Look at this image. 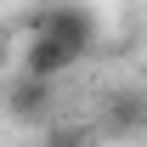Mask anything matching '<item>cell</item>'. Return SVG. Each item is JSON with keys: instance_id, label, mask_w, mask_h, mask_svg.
<instances>
[{"instance_id": "1", "label": "cell", "mask_w": 147, "mask_h": 147, "mask_svg": "<svg viewBox=\"0 0 147 147\" xmlns=\"http://www.w3.org/2000/svg\"><path fill=\"white\" fill-rule=\"evenodd\" d=\"M28 34H51L57 45H68V51L85 62L91 45H96V11L79 6V0H57V6H45V11L28 23Z\"/></svg>"}, {"instance_id": "2", "label": "cell", "mask_w": 147, "mask_h": 147, "mask_svg": "<svg viewBox=\"0 0 147 147\" xmlns=\"http://www.w3.org/2000/svg\"><path fill=\"white\" fill-rule=\"evenodd\" d=\"M96 136L108 142H136L147 136V91L142 85H113L96 108Z\"/></svg>"}, {"instance_id": "3", "label": "cell", "mask_w": 147, "mask_h": 147, "mask_svg": "<svg viewBox=\"0 0 147 147\" xmlns=\"http://www.w3.org/2000/svg\"><path fill=\"white\" fill-rule=\"evenodd\" d=\"M6 113L17 119V125H51L57 113V79H40V74H17L11 85H6Z\"/></svg>"}, {"instance_id": "4", "label": "cell", "mask_w": 147, "mask_h": 147, "mask_svg": "<svg viewBox=\"0 0 147 147\" xmlns=\"http://www.w3.org/2000/svg\"><path fill=\"white\" fill-rule=\"evenodd\" d=\"M74 62L79 57L68 45H57L51 34H28V45H23V74H40V79H62Z\"/></svg>"}, {"instance_id": "5", "label": "cell", "mask_w": 147, "mask_h": 147, "mask_svg": "<svg viewBox=\"0 0 147 147\" xmlns=\"http://www.w3.org/2000/svg\"><path fill=\"white\" fill-rule=\"evenodd\" d=\"M91 142H96V125H79V119H51L40 147H91Z\"/></svg>"}, {"instance_id": "6", "label": "cell", "mask_w": 147, "mask_h": 147, "mask_svg": "<svg viewBox=\"0 0 147 147\" xmlns=\"http://www.w3.org/2000/svg\"><path fill=\"white\" fill-rule=\"evenodd\" d=\"M0 74H6V40H0Z\"/></svg>"}]
</instances>
